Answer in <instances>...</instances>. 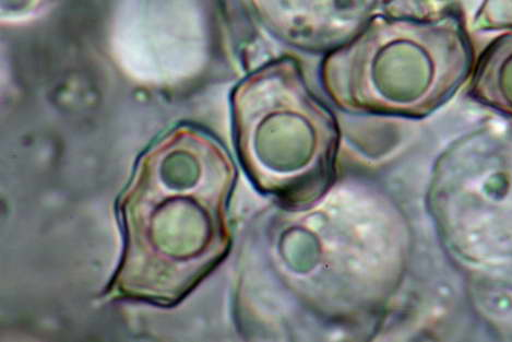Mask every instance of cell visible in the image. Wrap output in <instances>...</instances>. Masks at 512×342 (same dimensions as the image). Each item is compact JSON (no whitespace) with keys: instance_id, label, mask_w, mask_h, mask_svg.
<instances>
[{"instance_id":"5","label":"cell","mask_w":512,"mask_h":342,"mask_svg":"<svg viewBox=\"0 0 512 342\" xmlns=\"http://www.w3.org/2000/svg\"><path fill=\"white\" fill-rule=\"evenodd\" d=\"M473 27L483 32L512 31V0H483Z\"/></svg>"},{"instance_id":"4","label":"cell","mask_w":512,"mask_h":342,"mask_svg":"<svg viewBox=\"0 0 512 342\" xmlns=\"http://www.w3.org/2000/svg\"><path fill=\"white\" fill-rule=\"evenodd\" d=\"M468 84L475 101L512 122V31L499 35L476 56Z\"/></svg>"},{"instance_id":"2","label":"cell","mask_w":512,"mask_h":342,"mask_svg":"<svg viewBox=\"0 0 512 342\" xmlns=\"http://www.w3.org/2000/svg\"><path fill=\"white\" fill-rule=\"evenodd\" d=\"M336 98L356 111L421 117L466 84L476 56L461 14L380 19L347 54Z\"/></svg>"},{"instance_id":"3","label":"cell","mask_w":512,"mask_h":342,"mask_svg":"<svg viewBox=\"0 0 512 342\" xmlns=\"http://www.w3.org/2000/svg\"><path fill=\"white\" fill-rule=\"evenodd\" d=\"M284 66L249 78L233 98L238 155L260 191L303 206L332 178L338 133L330 113Z\"/></svg>"},{"instance_id":"1","label":"cell","mask_w":512,"mask_h":342,"mask_svg":"<svg viewBox=\"0 0 512 342\" xmlns=\"http://www.w3.org/2000/svg\"><path fill=\"white\" fill-rule=\"evenodd\" d=\"M235 168L216 140L183 126L142 157L118 203L124 252L111 291L170 306L228 253Z\"/></svg>"}]
</instances>
